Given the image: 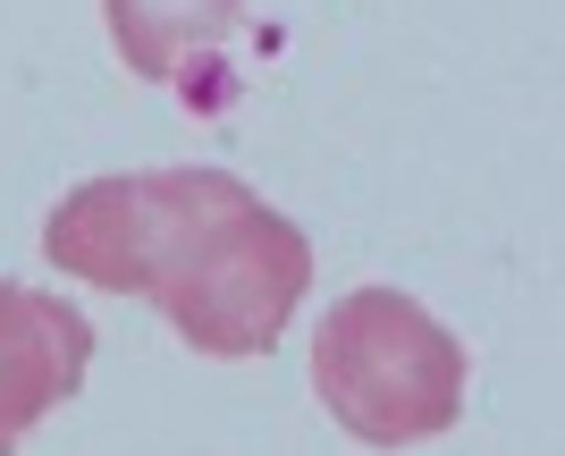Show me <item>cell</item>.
I'll list each match as a JSON object with an SVG mask.
<instances>
[{
  "mask_svg": "<svg viewBox=\"0 0 565 456\" xmlns=\"http://www.w3.org/2000/svg\"><path fill=\"white\" fill-rule=\"evenodd\" d=\"M85 363H94V321L68 296L0 279V456H18L43 432V414H60L85 389Z\"/></svg>",
  "mask_w": 565,
  "mask_h": 456,
  "instance_id": "obj_3",
  "label": "cell"
},
{
  "mask_svg": "<svg viewBox=\"0 0 565 456\" xmlns=\"http://www.w3.org/2000/svg\"><path fill=\"white\" fill-rule=\"evenodd\" d=\"M465 381V338L405 288H354L312 330V397L363 448H423L456 432Z\"/></svg>",
  "mask_w": 565,
  "mask_h": 456,
  "instance_id": "obj_2",
  "label": "cell"
},
{
  "mask_svg": "<svg viewBox=\"0 0 565 456\" xmlns=\"http://www.w3.org/2000/svg\"><path fill=\"white\" fill-rule=\"evenodd\" d=\"M236 18H245V0H102V25H110L118 60L143 85H169L194 60H212L236 34Z\"/></svg>",
  "mask_w": 565,
  "mask_h": 456,
  "instance_id": "obj_4",
  "label": "cell"
},
{
  "mask_svg": "<svg viewBox=\"0 0 565 456\" xmlns=\"http://www.w3.org/2000/svg\"><path fill=\"white\" fill-rule=\"evenodd\" d=\"M43 254L85 288L143 296L194 356H270L312 288V245L228 169L85 178L43 220Z\"/></svg>",
  "mask_w": 565,
  "mask_h": 456,
  "instance_id": "obj_1",
  "label": "cell"
}]
</instances>
